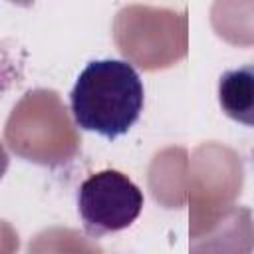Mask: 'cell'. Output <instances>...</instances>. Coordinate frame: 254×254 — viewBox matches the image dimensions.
<instances>
[{"mask_svg":"<svg viewBox=\"0 0 254 254\" xmlns=\"http://www.w3.org/2000/svg\"><path fill=\"white\" fill-rule=\"evenodd\" d=\"M145 101L143 79L125 60H93L77 75L69 107L75 125L83 131L117 139L139 119Z\"/></svg>","mask_w":254,"mask_h":254,"instance_id":"obj_1","label":"cell"},{"mask_svg":"<svg viewBox=\"0 0 254 254\" xmlns=\"http://www.w3.org/2000/svg\"><path fill=\"white\" fill-rule=\"evenodd\" d=\"M143 190L121 171L103 169L89 175L77 189V212L91 236L131 226L143 210Z\"/></svg>","mask_w":254,"mask_h":254,"instance_id":"obj_2","label":"cell"},{"mask_svg":"<svg viewBox=\"0 0 254 254\" xmlns=\"http://www.w3.org/2000/svg\"><path fill=\"white\" fill-rule=\"evenodd\" d=\"M218 103L232 121L254 127V64L228 69L220 75Z\"/></svg>","mask_w":254,"mask_h":254,"instance_id":"obj_3","label":"cell"}]
</instances>
